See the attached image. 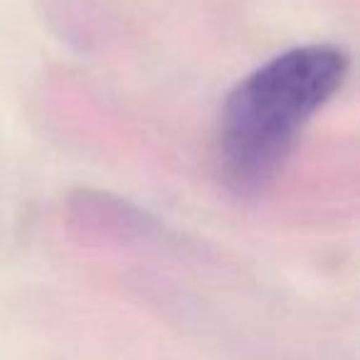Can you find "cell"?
<instances>
[{"instance_id": "cell-1", "label": "cell", "mask_w": 360, "mask_h": 360, "mask_svg": "<svg viewBox=\"0 0 360 360\" xmlns=\"http://www.w3.org/2000/svg\"><path fill=\"white\" fill-rule=\"evenodd\" d=\"M350 57L335 45H304L271 57L230 91L217 126L215 160L235 195H262L311 116L343 86Z\"/></svg>"}]
</instances>
